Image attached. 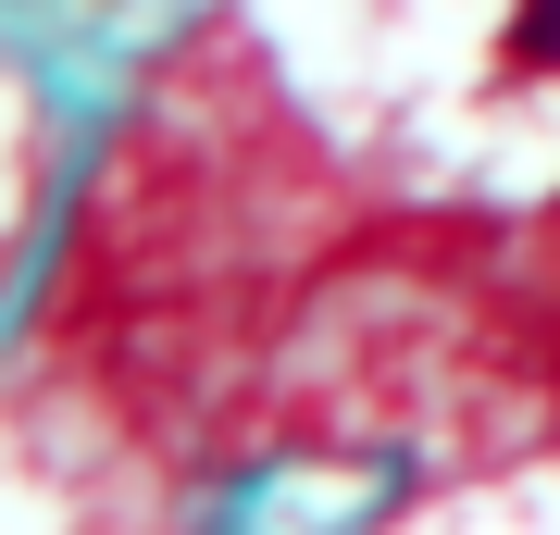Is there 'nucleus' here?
I'll use <instances>...</instances> for the list:
<instances>
[{
  "instance_id": "1",
  "label": "nucleus",
  "mask_w": 560,
  "mask_h": 535,
  "mask_svg": "<svg viewBox=\"0 0 560 535\" xmlns=\"http://www.w3.org/2000/svg\"><path fill=\"white\" fill-rule=\"evenodd\" d=\"M499 50H511V75H560V0H523Z\"/></svg>"
}]
</instances>
